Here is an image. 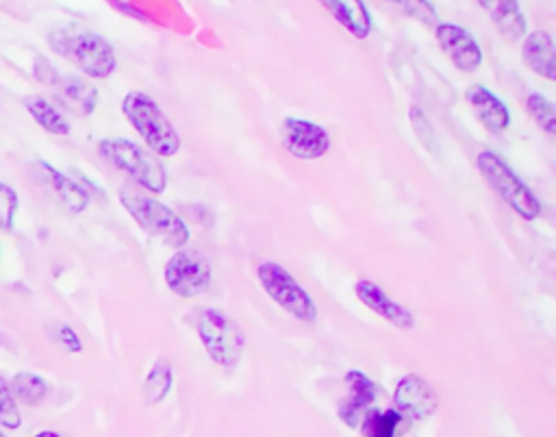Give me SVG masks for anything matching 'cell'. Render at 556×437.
<instances>
[{"instance_id": "1", "label": "cell", "mask_w": 556, "mask_h": 437, "mask_svg": "<svg viewBox=\"0 0 556 437\" xmlns=\"http://www.w3.org/2000/svg\"><path fill=\"white\" fill-rule=\"evenodd\" d=\"M48 46L90 79H109L118 68L113 46L103 35L87 29H55L48 33Z\"/></svg>"}, {"instance_id": "2", "label": "cell", "mask_w": 556, "mask_h": 437, "mask_svg": "<svg viewBox=\"0 0 556 437\" xmlns=\"http://www.w3.org/2000/svg\"><path fill=\"white\" fill-rule=\"evenodd\" d=\"M122 114L155 157H174L181 151L179 131L174 129L153 96L146 92H129L122 101Z\"/></svg>"}, {"instance_id": "3", "label": "cell", "mask_w": 556, "mask_h": 437, "mask_svg": "<svg viewBox=\"0 0 556 437\" xmlns=\"http://www.w3.org/2000/svg\"><path fill=\"white\" fill-rule=\"evenodd\" d=\"M98 153L109 166L124 172L150 194H163L168 187V172L161 161L139 144L124 137H107L100 140Z\"/></svg>"}, {"instance_id": "4", "label": "cell", "mask_w": 556, "mask_h": 437, "mask_svg": "<svg viewBox=\"0 0 556 437\" xmlns=\"http://www.w3.org/2000/svg\"><path fill=\"white\" fill-rule=\"evenodd\" d=\"M120 203L129 211V216L137 222L139 229L157 237L163 244L172 248H183L192 240V233H189L185 220L168 205L159 203L157 198L120 190Z\"/></svg>"}, {"instance_id": "5", "label": "cell", "mask_w": 556, "mask_h": 437, "mask_svg": "<svg viewBox=\"0 0 556 437\" xmlns=\"http://www.w3.org/2000/svg\"><path fill=\"white\" fill-rule=\"evenodd\" d=\"M478 172L489 183L504 203H507L522 220H537L541 216V203L535 192L517 177V172L500 155L483 151L476 159Z\"/></svg>"}, {"instance_id": "6", "label": "cell", "mask_w": 556, "mask_h": 437, "mask_svg": "<svg viewBox=\"0 0 556 437\" xmlns=\"http://www.w3.org/2000/svg\"><path fill=\"white\" fill-rule=\"evenodd\" d=\"M196 331L213 364L235 368L244 355L246 335L239 324L220 309H202L196 318Z\"/></svg>"}, {"instance_id": "7", "label": "cell", "mask_w": 556, "mask_h": 437, "mask_svg": "<svg viewBox=\"0 0 556 437\" xmlns=\"http://www.w3.org/2000/svg\"><path fill=\"white\" fill-rule=\"evenodd\" d=\"M261 287L272 301L300 322L318 320V305L311 294L278 261H261L257 268Z\"/></svg>"}, {"instance_id": "8", "label": "cell", "mask_w": 556, "mask_h": 437, "mask_svg": "<svg viewBox=\"0 0 556 437\" xmlns=\"http://www.w3.org/2000/svg\"><path fill=\"white\" fill-rule=\"evenodd\" d=\"M211 261L194 248H179L163 268V281L179 298H194L211 287Z\"/></svg>"}, {"instance_id": "9", "label": "cell", "mask_w": 556, "mask_h": 437, "mask_svg": "<svg viewBox=\"0 0 556 437\" xmlns=\"http://www.w3.org/2000/svg\"><path fill=\"white\" fill-rule=\"evenodd\" d=\"M281 144L292 157L315 161L331 151V135L313 120L285 118L281 124Z\"/></svg>"}, {"instance_id": "10", "label": "cell", "mask_w": 556, "mask_h": 437, "mask_svg": "<svg viewBox=\"0 0 556 437\" xmlns=\"http://www.w3.org/2000/svg\"><path fill=\"white\" fill-rule=\"evenodd\" d=\"M439 407V394L420 374H404L394 392V409L402 418L422 422L431 418Z\"/></svg>"}, {"instance_id": "11", "label": "cell", "mask_w": 556, "mask_h": 437, "mask_svg": "<svg viewBox=\"0 0 556 437\" xmlns=\"http://www.w3.org/2000/svg\"><path fill=\"white\" fill-rule=\"evenodd\" d=\"M435 37L439 48L457 70L472 74L483 66V51H480L476 37L459 24L439 22L435 27Z\"/></svg>"}, {"instance_id": "12", "label": "cell", "mask_w": 556, "mask_h": 437, "mask_svg": "<svg viewBox=\"0 0 556 437\" xmlns=\"http://www.w3.org/2000/svg\"><path fill=\"white\" fill-rule=\"evenodd\" d=\"M355 294L359 298V303L372 309L376 316L387 320L391 327H396L400 331L415 329V316L411 314V309L394 301V298H391L378 283H374L370 279H359L355 283Z\"/></svg>"}, {"instance_id": "13", "label": "cell", "mask_w": 556, "mask_h": 437, "mask_svg": "<svg viewBox=\"0 0 556 437\" xmlns=\"http://www.w3.org/2000/svg\"><path fill=\"white\" fill-rule=\"evenodd\" d=\"M344 381L348 385L350 396L341 398L339 401L337 416L341 422L355 429V427H359L365 411L374 405L376 396H378V385L361 370H348Z\"/></svg>"}, {"instance_id": "14", "label": "cell", "mask_w": 556, "mask_h": 437, "mask_svg": "<svg viewBox=\"0 0 556 437\" xmlns=\"http://www.w3.org/2000/svg\"><path fill=\"white\" fill-rule=\"evenodd\" d=\"M465 101L472 107L474 116L489 133H504L511 127V111L500 96L489 90L485 85H470L465 90Z\"/></svg>"}, {"instance_id": "15", "label": "cell", "mask_w": 556, "mask_h": 437, "mask_svg": "<svg viewBox=\"0 0 556 437\" xmlns=\"http://www.w3.org/2000/svg\"><path fill=\"white\" fill-rule=\"evenodd\" d=\"M55 92L59 105L72 111L74 116L87 118L92 116L98 105V90L79 77H59V81L50 87Z\"/></svg>"}, {"instance_id": "16", "label": "cell", "mask_w": 556, "mask_h": 437, "mask_svg": "<svg viewBox=\"0 0 556 437\" xmlns=\"http://www.w3.org/2000/svg\"><path fill=\"white\" fill-rule=\"evenodd\" d=\"M318 3L341 24V27L355 37V40H368L372 33V16L363 0H318Z\"/></svg>"}, {"instance_id": "17", "label": "cell", "mask_w": 556, "mask_h": 437, "mask_svg": "<svg viewBox=\"0 0 556 437\" xmlns=\"http://www.w3.org/2000/svg\"><path fill=\"white\" fill-rule=\"evenodd\" d=\"M491 16L496 29L509 37L511 42H522L526 37V16L520 7V0H476Z\"/></svg>"}, {"instance_id": "18", "label": "cell", "mask_w": 556, "mask_h": 437, "mask_svg": "<svg viewBox=\"0 0 556 437\" xmlns=\"http://www.w3.org/2000/svg\"><path fill=\"white\" fill-rule=\"evenodd\" d=\"M522 57L526 66L539 77L556 81V51L554 40L548 31H535L524 37Z\"/></svg>"}, {"instance_id": "19", "label": "cell", "mask_w": 556, "mask_h": 437, "mask_svg": "<svg viewBox=\"0 0 556 437\" xmlns=\"http://www.w3.org/2000/svg\"><path fill=\"white\" fill-rule=\"evenodd\" d=\"M40 168L46 172V179L50 187L55 190V194L59 196V201L66 205L72 214H83L92 198L87 194L85 187L74 177H68V174H63L61 170L53 168L50 164H44V161H40Z\"/></svg>"}, {"instance_id": "20", "label": "cell", "mask_w": 556, "mask_h": 437, "mask_svg": "<svg viewBox=\"0 0 556 437\" xmlns=\"http://www.w3.org/2000/svg\"><path fill=\"white\" fill-rule=\"evenodd\" d=\"M22 103L33 116V120L40 124L44 131H48L50 135H59V137L70 135L68 118L63 116L53 103H48L44 96H27Z\"/></svg>"}, {"instance_id": "21", "label": "cell", "mask_w": 556, "mask_h": 437, "mask_svg": "<svg viewBox=\"0 0 556 437\" xmlns=\"http://www.w3.org/2000/svg\"><path fill=\"white\" fill-rule=\"evenodd\" d=\"M9 390H11V394H14L16 403H22L27 407H37L48 398L50 383L46 379H42L40 374L18 372L16 377L11 379Z\"/></svg>"}, {"instance_id": "22", "label": "cell", "mask_w": 556, "mask_h": 437, "mask_svg": "<svg viewBox=\"0 0 556 437\" xmlns=\"http://www.w3.org/2000/svg\"><path fill=\"white\" fill-rule=\"evenodd\" d=\"M174 385V372L168 361H155V366L150 368L148 377L144 381L142 387V396L144 403L148 407H155L159 403H163L168 398V394L172 392Z\"/></svg>"}, {"instance_id": "23", "label": "cell", "mask_w": 556, "mask_h": 437, "mask_svg": "<svg viewBox=\"0 0 556 437\" xmlns=\"http://www.w3.org/2000/svg\"><path fill=\"white\" fill-rule=\"evenodd\" d=\"M404 418L398 414V411L391 409H368L365 416L361 418L359 427L363 437H398V429L400 422Z\"/></svg>"}, {"instance_id": "24", "label": "cell", "mask_w": 556, "mask_h": 437, "mask_svg": "<svg viewBox=\"0 0 556 437\" xmlns=\"http://www.w3.org/2000/svg\"><path fill=\"white\" fill-rule=\"evenodd\" d=\"M526 114L530 116L541 131H546L550 137L556 135V111L550 98L539 92L528 94L526 98Z\"/></svg>"}, {"instance_id": "25", "label": "cell", "mask_w": 556, "mask_h": 437, "mask_svg": "<svg viewBox=\"0 0 556 437\" xmlns=\"http://www.w3.org/2000/svg\"><path fill=\"white\" fill-rule=\"evenodd\" d=\"M389 3L400 7L404 14L417 20L420 24H424V27L435 29L439 24V14L431 0H389Z\"/></svg>"}, {"instance_id": "26", "label": "cell", "mask_w": 556, "mask_h": 437, "mask_svg": "<svg viewBox=\"0 0 556 437\" xmlns=\"http://www.w3.org/2000/svg\"><path fill=\"white\" fill-rule=\"evenodd\" d=\"M22 424L20 409L14 394L9 390V383L0 377V427H5L9 431L18 429Z\"/></svg>"}, {"instance_id": "27", "label": "cell", "mask_w": 556, "mask_h": 437, "mask_svg": "<svg viewBox=\"0 0 556 437\" xmlns=\"http://www.w3.org/2000/svg\"><path fill=\"white\" fill-rule=\"evenodd\" d=\"M409 120H411V127H413V133L417 135V140H420L428 151L435 155L437 153V133H435L431 120H428V116L417 105H413L409 109Z\"/></svg>"}, {"instance_id": "28", "label": "cell", "mask_w": 556, "mask_h": 437, "mask_svg": "<svg viewBox=\"0 0 556 437\" xmlns=\"http://www.w3.org/2000/svg\"><path fill=\"white\" fill-rule=\"evenodd\" d=\"M18 205V194L14 187L0 183V231H14Z\"/></svg>"}, {"instance_id": "29", "label": "cell", "mask_w": 556, "mask_h": 437, "mask_svg": "<svg viewBox=\"0 0 556 437\" xmlns=\"http://www.w3.org/2000/svg\"><path fill=\"white\" fill-rule=\"evenodd\" d=\"M46 333H48V337L50 340H53L55 344H59V346H63L66 348L68 353H81L83 351V342H81V337H79V333L74 331L70 324H63V322H53V324H48L46 327Z\"/></svg>"}, {"instance_id": "30", "label": "cell", "mask_w": 556, "mask_h": 437, "mask_svg": "<svg viewBox=\"0 0 556 437\" xmlns=\"http://www.w3.org/2000/svg\"><path fill=\"white\" fill-rule=\"evenodd\" d=\"M33 77L40 81L42 85H46V87H53L57 81H59V77L61 74L53 68V64H50L48 59H44V57H35V64H33Z\"/></svg>"}, {"instance_id": "31", "label": "cell", "mask_w": 556, "mask_h": 437, "mask_svg": "<svg viewBox=\"0 0 556 437\" xmlns=\"http://www.w3.org/2000/svg\"><path fill=\"white\" fill-rule=\"evenodd\" d=\"M111 5L116 7V9H120L122 14H126V16H131V18H135V20H142V22H148V16L144 14L142 9H137V7H133L131 3H124V0H111Z\"/></svg>"}, {"instance_id": "32", "label": "cell", "mask_w": 556, "mask_h": 437, "mask_svg": "<svg viewBox=\"0 0 556 437\" xmlns=\"http://www.w3.org/2000/svg\"><path fill=\"white\" fill-rule=\"evenodd\" d=\"M35 437H61V435L55 433V431H42V433H37Z\"/></svg>"}, {"instance_id": "33", "label": "cell", "mask_w": 556, "mask_h": 437, "mask_svg": "<svg viewBox=\"0 0 556 437\" xmlns=\"http://www.w3.org/2000/svg\"><path fill=\"white\" fill-rule=\"evenodd\" d=\"M0 437H5V433H3V431H0Z\"/></svg>"}]
</instances>
